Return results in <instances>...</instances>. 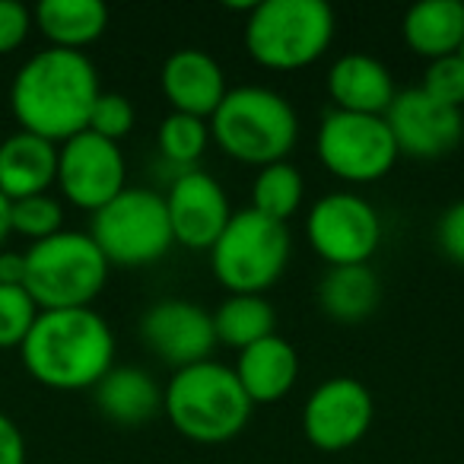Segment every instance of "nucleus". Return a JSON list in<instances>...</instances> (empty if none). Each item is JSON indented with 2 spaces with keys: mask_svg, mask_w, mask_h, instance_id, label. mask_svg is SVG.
Segmentation results:
<instances>
[{
  "mask_svg": "<svg viewBox=\"0 0 464 464\" xmlns=\"http://www.w3.org/2000/svg\"><path fill=\"white\" fill-rule=\"evenodd\" d=\"M99 92L96 64L83 52L45 48L16 71L10 109L20 130L64 143L86 130Z\"/></svg>",
  "mask_w": 464,
  "mask_h": 464,
  "instance_id": "obj_1",
  "label": "nucleus"
},
{
  "mask_svg": "<svg viewBox=\"0 0 464 464\" xmlns=\"http://www.w3.org/2000/svg\"><path fill=\"white\" fill-rule=\"evenodd\" d=\"M23 366L54 392L96 388L115 366V334L96 309L39 312L20 347Z\"/></svg>",
  "mask_w": 464,
  "mask_h": 464,
  "instance_id": "obj_2",
  "label": "nucleus"
},
{
  "mask_svg": "<svg viewBox=\"0 0 464 464\" xmlns=\"http://www.w3.org/2000/svg\"><path fill=\"white\" fill-rule=\"evenodd\" d=\"M255 404L239 385L232 366L217 360L175 369L162 388V413L175 432L200 445H223L252 420Z\"/></svg>",
  "mask_w": 464,
  "mask_h": 464,
  "instance_id": "obj_3",
  "label": "nucleus"
},
{
  "mask_svg": "<svg viewBox=\"0 0 464 464\" xmlns=\"http://www.w3.org/2000/svg\"><path fill=\"white\" fill-rule=\"evenodd\" d=\"M207 124L210 140L229 160L255 169L284 162L299 140L296 109L271 86L229 90Z\"/></svg>",
  "mask_w": 464,
  "mask_h": 464,
  "instance_id": "obj_4",
  "label": "nucleus"
},
{
  "mask_svg": "<svg viewBox=\"0 0 464 464\" xmlns=\"http://www.w3.org/2000/svg\"><path fill=\"white\" fill-rule=\"evenodd\" d=\"M337 33L324 0H261L248 7L246 48L265 71H303L324 58Z\"/></svg>",
  "mask_w": 464,
  "mask_h": 464,
  "instance_id": "obj_5",
  "label": "nucleus"
},
{
  "mask_svg": "<svg viewBox=\"0 0 464 464\" xmlns=\"http://www.w3.org/2000/svg\"><path fill=\"white\" fill-rule=\"evenodd\" d=\"M293 255V236L286 223L248 210L232 213L223 236L210 248L213 277L229 296H265L280 277Z\"/></svg>",
  "mask_w": 464,
  "mask_h": 464,
  "instance_id": "obj_6",
  "label": "nucleus"
},
{
  "mask_svg": "<svg viewBox=\"0 0 464 464\" xmlns=\"http://www.w3.org/2000/svg\"><path fill=\"white\" fill-rule=\"evenodd\" d=\"M109 261L90 239V232H58L26 248V293L39 312L90 309L105 290Z\"/></svg>",
  "mask_w": 464,
  "mask_h": 464,
  "instance_id": "obj_7",
  "label": "nucleus"
},
{
  "mask_svg": "<svg viewBox=\"0 0 464 464\" xmlns=\"http://www.w3.org/2000/svg\"><path fill=\"white\" fill-rule=\"evenodd\" d=\"M90 239L109 267H147L172 252L166 198L153 188H124L115 200L92 213Z\"/></svg>",
  "mask_w": 464,
  "mask_h": 464,
  "instance_id": "obj_8",
  "label": "nucleus"
},
{
  "mask_svg": "<svg viewBox=\"0 0 464 464\" xmlns=\"http://www.w3.org/2000/svg\"><path fill=\"white\" fill-rule=\"evenodd\" d=\"M315 153L322 166L347 185H372V181L385 179L394 162L401 160L385 118L353 115V111L337 109H331L322 118Z\"/></svg>",
  "mask_w": 464,
  "mask_h": 464,
  "instance_id": "obj_9",
  "label": "nucleus"
},
{
  "mask_svg": "<svg viewBox=\"0 0 464 464\" xmlns=\"http://www.w3.org/2000/svg\"><path fill=\"white\" fill-rule=\"evenodd\" d=\"M305 239L328 267H360L379 252L382 217L362 194L331 191L312 204Z\"/></svg>",
  "mask_w": 464,
  "mask_h": 464,
  "instance_id": "obj_10",
  "label": "nucleus"
},
{
  "mask_svg": "<svg viewBox=\"0 0 464 464\" xmlns=\"http://www.w3.org/2000/svg\"><path fill=\"white\" fill-rule=\"evenodd\" d=\"M128 166L118 143L83 130L58 147V188L80 210H102L124 191Z\"/></svg>",
  "mask_w": 464,
  "mask_h": 464,
  "instance_id": "obj_11",
  "label": "nucleus"
},
{
  "mask_svg": "<svg viewBox=\"0 0 464 464\" xmlns=\"http://www.w3.org/2000/svg\"><path fill=\"white\" fill-rule=\"evenodd\" d=\"M375 404L369 388L353 375L324 379L305 398L303 436L318 451H347L369 432Z\"/></svg>",
  "mask_w": 464,
  "mask_h": 464,
  "instance_id": "obj_12",
  "label": "nucleus"
},
{
  "mask_svg": "<svg viewBox=\"0 0 464 464\" xmlns=\"http://www.w3.org/2000/svg\"><path fill=\"white\" fill-rule=\"evenodd\" d=\"M162 198H166L175 246L194 248V252H210L232 219L229 194L210 172H200V169L175 175Z\"/></svg>",
  "mask_w": 464,
  "mask_h": 464,
  "instance_id": "obj_13",
  "label": "nucleus"
},
{
  "mask_svg": "<svg viewBox=\"0 0 464 464\" xmlns=\"http://www.w3.org/2000/svg\"><path fill=\"white\" fill-rule=\"evenodd\" d=\"M385 124L398 153L411 160H442L464 137V111L436 102L423 90H401L385 111Z\"/></svg>",
  "mask_w": 464,
  "mask_h": 464,
  "instance_id": "obj_14",
  "label": "nucleus"
},
{
  "mask_svg": "<svg viewBox=\"0 0 464 464\" xmlns=\"http://www.w3.org/2000/svg\"><path fill=\"white\" fill-rule=\"evenodd\" d=\"M140 337L162 362L175 369L210 360L217 347L213 315L188 299H160L140 318Z\"/></svg>",
  "mask_w": 464,
  "mask_h": 464,
  "instance_id": "obj_15",
  "label": "nucleus"
},
{
  "mask_svg": "<svg viewBox=\"0 0 464 464\" xmlns=\"http://www.w3.org/2000/svg\"><path fill=\"white\" fill-rule=\"evenodd\" d=\"M162 96L169 99L172 111L194 118H210L219 109L226 90V73L217 58L200 48H179L166 58L160 71Z\"/></svg>",
  "mask_w": 464,
  "mask_h": 464,
  "instance_id": "obj_16",
  "label": "nucleus"
},
{
  "mask_svg": "<svg viewBox=\"0 0 464 464\" xmlns=\"http://www.w3.org/2000/svg\"><path fill=\"white\" fill-rule=\"evenodd\" d=\"M328 96L337 111H353V115H375L385 118L392 109L398 86L394 77L379 58L362 52H350L331 64L328 71Z\"/></svg>",
  "mask_w": 464,
  "mask_h": 464,
  "instance_id": "obj_17",
  "label": "nucleus"
},
{
  "mask_svg": "<svg viewBox=\"0 0 464 464\" xmlns=\"http://www.w3.org/2000/svg\"><path fill=\"white\" fill-rule=\"evenodd\" d=\"M54 181H58V143L29 130H16L0 143V194L10 204L48 194Z\"/></svg>",
  "mask_w": 464,
  "mask_h": 464,
  "instance_id": "obj_18",
  "label": "nucleus"
},
{
  "mask_svg": "<svg viewBox=\"0 0 464 464\" xmlns=\"http://www.w3.org/2000/svg\"><path fill=\"white\" fill-rule=\"evenodd\" d=\"M239 385L246 388L252 404H277L293 392L299 379V356L286 337L271 334L252 347L239 350V360L232 366Z\"/></svg>",
  "mask_w": 464,
  "mask_h": 464,
  "instance_id": "obj_19",
  "label": "nucleus"
},
{
  "mask_svg": "<svg viewBox=\"0 0 464 464\" xmlns=\"http://www.w3.org/2000/svg\"><path fill=\"white\" fill-rule=\"evenodd\" d=\"M404 45L417 58L439 61L461 52L464 42V4L461 0H423L413 4L401 23Z\"/></svg>",
  "mask_w": 464,
  "mask_h": 464,
  "instance_id": "obj_20",
  "label": "nucleus"
},
{
  "mask_svg": "<svg viewBox=\"0 0 464 464\" xmlns=\"http://www.w3.org/2000/svg\"><path fill=\"white\" fill-rule=\"evenodd\" d=\"M92 392H96V407L111 423L140 426L162 411V388L147 369L111 366Z\"/></svg>",
  "mask_w": 464,
  "mask_h": 464,
  "instance_id": "obj_21",
  "label": "nucleus"
},
{
  "mask_svg": "<svg viewBox=\"0 0 464 464\" xmlns=\"http://www.w3.org/2000/svg\"><path fill=\"white\" fill-rule=\"evenodd\" d=\"M33 23L52 42V48L83 52L109 29V10L102 0H42Z\"/></svg>",
  "mask_w": 464,
  "mask_h": 464,
  "instance_id": "obj_22",
  "label": "nucleus"
},
{
  "mask_svg": "<svg viewBox=\"0 0 464 464\" xmlns=\"http://www.w3.org/2000/svg\"><path fill=\"white\" fill-rule=\"evenodd\" d=\"M382 299L379 277L369 265L360 267H328L318 284V305L328 318L341 324H356L375 312Z\"/></svg>",
  "mask_w": 464,
  "mask_h": 464,
  "instance_id": "obj_23",
  "label": "nucleus"
},
{
  "mask_svg": "<svg viewBox=\"0 0 464 464\" xmlns=\"http://www.w3.org/2000/svg\"><path fill=\"white\" fill-rule=\"evenodd\" d=\"M213 331L217 343L246 350L277 334V312L265 296H226L213 312Z\"/></svg>",
  "mask_w": 464,
  "mask_h": 464,
  "instance_id": "obj_24",
  "label": "nucleus"
},
{
  "mask_svg": "<svg viewBox=\"0 0 464 464\" xmlns=\"http://www.w3.org/2000/svg\"><path fill=\"white\" fill-rule=\"evenodd\" d=\"M305 200V179L290 160L258 169L252 181V210L267 219L286 223Z\"/></svg>",
  "mask_w": 464,
  "mask_h": 464,
  "instance_id": "obj_25",
  "label": "nucleus"
},
{
  "mask_svg": "<svg viewBox=\"0 0 464 464\" xmlns=\"http://www.w3.org/2000/svg\"><path fill=\"white\" fill-rule=\"evenodd\" d=\"M156 143H160V156L169 166H175L179 172H188V169L198 166L200 156L210 147V124L204 118L172 111V115L162 118Z\"/></svg>",
  "mask_w": 464,
  "mask_h": 464,
  "instance_id": "obj_26",
  "label": "nucleus"
},
{
  "mask_svg": "<svg viewBox=\"0 0 464 464\" xmlns=\"http://www.w3.org/2000/svg\"><path fill=\"white\" fill-rule=\"evenodd\" d=\"M10 229L23 239L45 242L58 232H64V207L52 194H35V198H23L10 204Z\"/></svg>",
  "mask_w": 464,
  "mask_h": 464,
  "instance_id": "obj_27",
  "label": "nucleus"
},
{
  "mask_svg": "<svg viewBox=\"0 0 464 464\" xmlns=\"http://www.w3.org/2000/svg\"><path fill=\"white\" fill-rule=\"evenodd\" d=\"M39 318V305L26 286H0V350L23 347Z\"/></svg>",
  "mask_w": 464,
  "mask_h": 464,
  "instance_id": "obj_28",
  "label": "nucleus"
},
{
  "mask_svg": "<svg viewBox=\"0 0 464 464\" xmlns=\"http://www.w3.org/2000/svg\"><path fill=\"white\" fill-rule=\"evenodd\" d=\"M134 121H137V111L128 96H121V92H99L96 105H92V111H90L86 130L118 143L121 137H128L130 130H134Z\"/></svg>",
  "mask_w": 464,
  "mask_h": 464,
  "instance_id": "obj_29",
  "label": "nucleus"
},
{
  "mask_svg": "<svg viewBox=\"0 0 464 464\" xmlns=\"http://www.w3.org/2000/svg\"><path fill=\"white\" fill-rule=\"evenodd\" d=\"M420 90H423L430 99H436V102L464 111V61L458 58V54L430 61Z\"/></svg>",
  "mask_w": 464,
  "mask_h": 464,
  "instance_id": "obj_30",
  "label": "nucleus"
},
{
  "mask_svg": "<svg viewBox=\"0 0 464 464\" xmlns=\"http://www.w3.org/2000/svg\"><path fill=\"white\" fill-rule=\"evenodd\" d=\"M33 10L20 0H0V54H10L33 33Z\"/></svg>",
  "mask_w": 464,
  "mask_h": 464,
  "instance_id": "obj_31",
  "label": "nucleus"
},
{
  "mask_svg": "<svg viewBox=\"0 0 464 464\" xmlns=\"http://www.w3.org/2000/svg\"><path fill=\"white\" fill-rule=\"evenodd\" d=\"M436 246L449 261L464 267V198L445 207L436 223Z\"/></svg>",
  "mask_w": 464,
  "mask_h": 464,
  "instance_id": "obj_32",
  "label": "nucleus"
},
{
  "mask_svg": "<svg viewBox=\"0 0 464 464\" xmlns=\"http://www.w3.org/2000/svg\"><path fill=\"white\" fill-rule=\"evenodd\" d=\"M0 464H26V439L7 413H0Z\"/></svg>",
  "mask_w": 464,
  "mask_h": 464,
  "instance_id": "obj_33",
  "label": "nucleus"
},
{
  "mask_svg": "<svg viewBox=\"0 0 464 464\" xmlns=\"http://www.w3.org/2000/svg\"><path fill=\"white\" fill-rule=\"evenodd\" d=\"M0 286H26V252H0Z\"/></svg>",
  "mask_w": 464,
  "mask_h": 464,
  "instance_id": "obj_34",
  "label": "nucleus"
},
{
  "mask_svg": "<svg viewBox=\"0 0 464 464\" xmlns=\"http://www.w3.org/2000/svg\"><path fill=\"white\" fill-rule=\"evenodd\" d=\"M10 236H14V229H10V200L0 194V252L7 248Z\"/></svg>",
  "mask_w": 464,
  "mask_h": 464,
  "instance_id": "obj_35",
  "label": "nucleus"
},
{
  "mask_svg": "<svg viewBox=\"0 0 464 464\" xmlns=\"http://www.w3.org/2000/svg\"><path fill=\"white\" fill-rule=\"evenodd\" d=\"M458 58H461V61H464V42H461V52H458Z\"/></svg>",
  "mask_w": 464,
  "mask_h": 464,
  "instance_id": "obj_36",
  "label": "nucleus"
}]
</instances>
